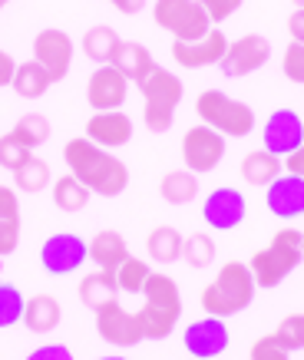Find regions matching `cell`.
<instances>
[{
    "mask_svg": "<svg viewBox=\"0 0 304 360\" xmlns=\"http://www.w3.org/2000/svg\"><path fill=\"white\" fill-rule=\"evenodd\" d=\"M215 255H218L215 238H212V235H205V231H192V235L182 241V258L189 262V268H196V271L212 268Z\"/></svg>",
    "mask_w": 304,
    "mask_h": 360,
    "instance_id": "4dcf8cb0",
    "label": "cell"
},
{
    "mask_svg": "<svg viewBox=\"0 0 304 360\" xmlns=\"http://www.w3.org/2000/svg\"><path fill=\"white\" fill-rule=\"evenodd\" d=\"M109 4H113V7H116V11L120 13H139L142 7H146V0H109Z\"/></svg>",
    "mask_w": 304,
    "mask_h": 360,
    "instance_id": "7dc6e473",
    "label": "cell"
},
{
    "mask_svg": "<svg viewBox=\"0 0 304 360\" xmlns=\"http://www.w3.org/2000/svg\"><path fill=\"white\" fill-rule=\"evenodd\" d=\"M23 307H27V297L20 295V288L0 284V330H7L17 321H23Z\"/></svg>",
    "mask_w": 304,
    "mask_h": 360,
    "instance_id": "e575fe53",
    "label": "cell"
},
{
    "mask_svg": "<svg viewBox=\"0 0 304 360\" xmlns=\"http://www.w3.org/2000/svg\"><path fill=\"white\" fill-rule=\"evenodd\" d=\"M281 162H284V172H291V175H298V179H304V142L294 149L291 155H284Z\"/></svg>",
    "mask_w": 304,
    "mask_h": 360,
    "instance_id": "ee69618b",
    "label": "cell"
},
{
    "mask_svg": "<svg viewBox=\"0 0 304 360\" xmlns=\"http://www.w3.org/2000/svg\"><path fill=\"white\" fill-rule=\"evenodd\" d=\"M268 60H272V44H268V37L245 33V37H239V40L228 44L218 70H222V77H228V79H241V77H251L255 70H261Z\"/></svg>",
    "mask_w": 304,
    "mask_h": 360,
    "instance_id": "ba28073f",
    "label": "cell"
},
{
    "mask_svg": "<svg viewBox=\"0 0 304 360\" xmlns=\"http://www.w3.org/2000/svg\"><path fill=\"white\" fill-rule=\"evenodd\" d=\"M258 291V284H255V274L245 262H225L218 268L215 281L208 284L205 291H202V311L212 317H235L241 314L245 307L251 304V297Z\"/></svg>",
    "mask_w": 304,
    "mask_h": 360,
    "instance_id": "7a4b0ae2",
    "label": "cell"
},
{
    "mask_svg": "<svg viewBox=\"0 0 304 360\" xmlns=\"http://www.w3.org/2000/svg\"><path fill=\"white\" fill-rule=\"evenodd\" d=\"M7 4H11V0H0V11H4V7H7Z\"/></svg>",
    "mask_w": 304,
    "mask_h": 360,
    "instance_id": "681fc988",
    "label": "cell"
},
{
    "mask_svg": "<svg viewBox=\"0 0 304 360\" xmlns=\"http://www.w3.org/2000/svg\"><path fill=\"white\" fill-rule=\"evenodd\" d=\"M27 360H73V350L66 347V344H44V347L30 350Z\"/></svg>",
    "mask_w": 304,
    "mask_h": 360,
    "instance_id": "7bdbcfd3",
    "label": "cell"
},
{
    "mask_svg": "<svg viewBox=\"0 0 304 360\" xmlns=\"http://www.w3.org/2000/svg\"><path fill=\"white\" fill-rule=\"evenodd\" d=\"M196 112H198V120H202V126L222 132L225 139H245V136L255 129V112H251L248 103L232 99L228 93H222V89L198 93Z\"/></svg>",
    "mask_w": 304,
    "mask_h": 360,
    "instance_id": "5b68a950",
    "label": "cell"
},
{
    "mask_svg": "<svg viewBox=\"0 0 304 360\" xmlns=\"http://www.w3.org/2000/svg\"><path fill=\"white\" fill-rule=\"evenodd\" d=\"M189 360H196V357H189Z\"/></svg>",
    "mask_w": 304,
    "mask_h": 360,
    "instance_id": "f5cc1de1",
    "label": "cell"
},
{
    "mask_svg": "<svg viewBox=\"0 0 304 360\" xmlns=\"http://www.w3.org/2000/svg\"><path fill=\"white\" fill-rule=\"evenodd\" d=\"M152 274V268L139 258H126V262L116 268V288H120V295H142V288H146V278Z\"/></svg>",
    "mask_w": 304,
    "mask_h": 360,
    "instance_id": "836d02e7",
    "label": "cell"
},
{
    "mask_svg": "<svg viewBox=\"0 0 304 360\" xmlns=\"http://www.w3.org/2000/svg\"><path fill=\"white\" fill-rule=\"evenodd\" d=\"M89 195H93V192H89L73 172L60 175L53 182V205L60 208V212H83V208L89 205Z\"/></svg>",
    "mask_w": 304,
    "mask_h": 360,
    "instance_id": "83f0119b",
    "label": "cell"
},
{
    "mask_svg": "<svg viewBox=\"0 0 304 360\" xmlns=\"http://www.w3.org/2000/svg\"><path fill=\"white\" fill-rule=\"evenodd\" d=\"M228 50V37L222 30H212L198 40H172V60L185 70H202V66H218Z\"/></svg>",
    "mask_w": 304,
    "mask_h": 360,
    "instance_id": "4fadbf2b",
    "label": "cell"
},
{
    "mask_svg": "<svg viewBox=\"0 0 304 360\" xmlns=\"http://www.w3.org/2000/svg\"><path fill=\"white\" fill-rule=\"evenodd\" d=\"M136 86H139L142 99H146V106H142V122H146V129L169 132L172 129V120H175V106H179L185 96L182 79L175 77L172 70H165V66H152Z\"/></svg>",
    "mask_w": 304,
    "mask_h": 360,
    "instance_id": "3957f363",
    "label": "cell"
},
{
    "mask_svg": "<svg viewBox=\"0 0 304 360\" xmlns=\"http://www.w3.org/2000/svg\"><path fill=\"white\" fill-rule=\"evenodd\" d=\"M0 221H20V202L17 192L7 186H0Z\"/></svg>",
    "mask_w": 304,
    "mask_h": 360,
    "instance_id": "b9f144b4",
    "label": "cell"
},
{
    "mask_svg": "<svg viewBox=\"0 0 304 360\" xmlns=\"http://www.w3.org/2000/svg\"><path fill=\"white\" fill-rule=\"evenodd\" d=\"M13 73H17V63L7 50H0V86H11L13 83Z\"/></svg>",
    "mask_w": 304,
    "mask_h": 360,
    "instance_id": "bcb514c9",
    "label": "cell"
},
{
    "mask_svg": "<svg viewBox=\"0 0 304 360\" xmlns=\"http://www.w3.org/2000/svg\"><path fill=\"white\" fill-rule=\"evenodd\" d=\"M33 159V149H27L13 132L7 136H0V169H7V172H17L23 162H30Z\"/></svg>",
    "mask_w": 304,
    "mask_h": 360,
    "instance_id": "d590c367",
    "label": "cell"
},
{
    "mask_svg": "<svg viewBox=\"0 0 304 360\" xmlns=\"http://www.w3.org/2000/svg\"><path fill=\"white\" fill-rule=\"evenodd\" d=\"M142 297H146L149 304H159V307H165V311H175V314H182V295H179V284H175L169 274L152 271L149 278H146Z\"/></svg>",
    "mask_w": 304,
    "mask_h": 360,
    "instance_id": "4316f807",
    "label": "cell"
},
{
    "mask_svg": "<svg viewBox=\"0 0 304 360\" xmlns=\"http://www.w3.org/2000/svg\"><path fill=\"white\" fill-rule=\"evenodd\" d=\"M63 162H66V169L99 198H116L129 186V169H126V162L116 159V155H109L106 149H99L96 142H89L87 136L66 142Z\"/></svg>",
    "mask_w": 304,
    "mask_h": 360,
    "instance_id": "6da1fadb",
    "label": "cell"
},
{
    "mask_svg": "<svg viewBox=\"0 0 304 360\" xmlns=\"http://www.w3.org/2000/svg\"><path fill=\"white\" fill-rule=\"evenodd\" d=\"M136 314H139V324H142L146 340H165L175 330V324H179V314H175V311H165V307L149 304V301H146Z\"/></svg>",
    "mask_w": 304,
    "mask_h": 360,
    "instance_id": "f1b7e54d",
    "label": "cell"
},
{
    "mask_svg": "<svg viewBox=\"0 0 304 360\" xmlns=\"http://www.w3.org/2000/svg\"><path fill=\"white\" fill-rule=\"evenodd\" d=\"M116 46H120V37H116V30L113 27H89L87 33H83V53L93 60L96 66H106L109 60H113V53H116Z\"/></svg>",
    "mask_w": 304,
    "mask_h": 360,
    "instance_id": "f546056e",
    "label": "cell"
},
{
    "mask_svg": "<svg viewBox=\"0 0 304 360\" xmlns=\"http://www.w3.org/2000/svg\"><path fill=\"white\" fill-rule=\"evenodd\" d=\"M274 338L281 340L284 350H304V314H288L278 324Z\"/></svg>",
    "mask_w": 304,
    "mask_h": 360,
    "instance_id": "8d00e7d4",
    "label": "cell"
},
{
    "mask_svg": "<svg viewBox=\"0 0 304 360\" xmlns=\"http://www.w3.org/2000/svg\"><path fill=\"white\" fill-rule=\"evenodd\" d=\"M99 360H126V357H120V354H109V357H99Z\"/></svg>",
    "mask_w": 304,
    "mask_h": 360,
    "instance_id": "c3c4849f",
    "label": "cell"
},
{
    "mask_svg": "<svg viewBox=\"0 0 304 360\" xmlns=\"http://www.w3.org/2000/svg\"><path fill=\"white\" fill-rule=\"evenodd\" d=\"M245 212H248V202H245V195H241L239 188L222 186V188H215V192H208V195H205L202 219H205L208 229L232 231V229H239L241 221H245Z\"/></svg>",
    "mask_w": 304,
    "mask_h": 360,
    "instance_id": "5bb4252c",
    "label": "cell"
},
{
    "mask_svg": "<svg viewBox=\"0 0 304 360\" xmlns=\"http://www.w3.org/2000/svg\"><path fill=\"white\" fill-rule=\"evenodd\" d=\"M248 360H291V350L281 347V340L268 334V338H258L248 350Z\"/></svg>",
    "mask_w": 304,
    "mask_h": 360,
    "instance_id": "74e56055",
    "label": "cell"
},
{
    "mask_svg": "<svg viewBox=\"0 0 304 360\" xmlns=\"http://www.w3.org/2000/svg\"><path fill=\"white\" fill-rule=\"evenodd\" d=\"M301 255H304V238H301Z\"/></svg>",
    "mask_w": 304,
    "mask_h": 360,
    "instance_id": "816d5d0a",
    "label": "cell"
},
{
    "mask_svg": "<svg viewBox=\"0 0 304 360\" xmlns=\"http://www.w3.org/2000/svg\"><path fill=\"white\" fill-rule=\"evenodd\" d=\"M50 86H53V79H50V73H46V70L37 63V60L17 66L13 83H11V89L17 93V96H23V99H40Z\"/></svg>",
    "mask_w": 304,
    "mask_h": 360,
    "instance_id": "cb8c5ba5",
    "label": "cell"
},
{
    "mask_svg": "<svg viewBox=\"0 0 304 360\" xmlns=\"http://www.w3.org/2000/svg\"><path fill=\"white\" fill-rule=\"evenodd\" d=\"M109 63L120 70L122 77L129 79V83H139L146 73H149L152 66V53L146 50L142 44H136V40H120V46H116V53H113V60Z\"/></svg>",
    "mask_w": 304,
    "mask_h": 360,
    "instance_id": "44dd1931",
    "label": "cell"
},
{
    "mask_svg": "<svg viewBox=\"0 0 304 360\" xmlns=\"http://www.w3.org/2000/svg\"><path fill=\"white\" fill-rule=\"evenodd\" d=\"M281 70L291 83H301L304 86V44H288L284 60H281Z\"/></svg>",
    "mask_w": 304,
    "mask_h": 360,
    "instance_id": "f35d334b",
    "label": "cell"
},
{
    "mask_svg": "<svg viewBox=\"0 0 304 360\" xmlns=\"http://www.w3.org/2000/svg\"><path fill=\"white\" fill-rule=\"evenodd\" d=\"M13 136L27 146V149H37V146H44L46 139H50V120L46 116H40V112H27V116H20L17 120V126H13Z\"/></svg>",
    "mask_w": 304,
    "mask_h": 360,
    "instance_id": "d6a6232c",
    "label": "cell"
},
{
    "mask_svg": "<svg viewBox=\"0 0 304 360\" xmlns=\"http://www.w3.org/2000/svg\"><path fill=\"white\" fill-rule=\"evenodd\" d=\"M87 139L96 142L99 149H120L132 139V120L122 110L93 112L87 122Z\"/></svg>",
    "mask_w": 304,
    "mask_h": 360,
    "instance_id": "ac0fdd59",
    "label": "cell"
},
{
    "mask_svg": "<svg viewBox=\"0 0 304 360\" xmlns=\"http://www.w3.org/2000/svg\"><path fill=\"white\" fill-rule=\"evenodd\" d=\"M89 262V241H83L73 231H56L44 241L40 248V264H44L46 274H73L76 268H83Z\"/></svg>",
    "mask_w": 304,
    "mask_h": 360,
    "instance_id": "52a82bcc",
    "label": "cell"
},
{
    "mask_svg": "<svg viewBox=\"0 0 304 360\" xmlns=\"http://www.w3.org/2000/svg\"><path fill=\"white\" fill-rule=\"evenodd\" d=\"M182 344L189 350V357L196 360H215L228 350V328L222 317H202V321H192L182 334Z\"/></svg>",
    "mask_w": 304,
    "mask_h": 360,
    "instance_id": "7c38bea8",
    "label": "cell"
},
{
    "mask_svg": "<svg viewBox=\"0 0 304 360\" xmlns=\"http://www.w3.org/2000/svg\"><path fill=\"white\" fill-rule=\"evenodd\" d=\"M182 235L179 229L172 225H159V229L149 231V238H146V248H149V258L159 264H175L179 262V255H182Z\"/></svg>",
    "mask_w": 304,
    "mask_h": 360,
    "instance_id": "484cf974",
    "label": "cell"
},
{
    "mask_svg": "<svg viewBox=\"0 0 304 360\" xmlns=\"http://www.w3.org/2000/svg\"><path fill=\"white\" fill-rule=\"evenodd\" d=\"M198 4L205 7L208 20H212V23H222V20H228L232 13H239L245 0H198Z\"/></svg>",
    "mask_w": 304,
    "mask_h": 360,
    "instance_id": "ab89813d",
    "label": "cell"
},
{
    "mask_svg": "<svg viewBox=\"0 0 304 360\" xmlns=\"http://www.w3.org/2000/svg\"><path fill=\"white\" fill-rule=\"evenodd\" d=\"M63 321V307L53 295H33L27 297V307H23V328L33 330V334H50V330L60 328Z\"/></svg>",
    "mask_w": 304,
    "mask_h": 360,
    "instance_id": "d6986e66",
    "label": "cell"
},
{
    "mask_svg": "<svg viewBox=\"0 0 304 360\" xmlns=\"http://www.w3.org/2000/svg\"><path fill=\"white\" fill-rule=\"evenodd\" d=\"M261 139H265L268 153L284 159L304 142V120L294 110H274L265 122V129H261Z\"/></svg>",
    "mask_w": 304,
    "mask_h": 360,
    "instance_id": "2e32d148",
    "label": "cell"
},
{
    "mask_svg": "<svg viewBox=\"0 0 304 360\" xmlns=\"http://www.w3.org/2000/svg\"><path fill=\"white\" fill-rule=\"evenodd\" d=\"M301 238H304V231L281 229V231H274V238L268 248H261L251 255L248 268H251V274H255V284H258V288H278V284L304 262Z\"/></svg>",
    "mask_w": 304,
    "mask_h": 360,
    "instance_id": "277c9868",
    "label": "cell"
},
{
    "mask_svg": "<svg viewBox=\"0 0 304 360\" xmlns=\"http://www.w3.org/2000/svg\"><path fill=\"white\" fill-rule=\"evenodd\" d=\"M129 93V79L122 77L113 63L96 66V73L87 83V103L93 106V112H109V110H122Z\"/></svg>",
    "mask_w": 304,
    "mask_h": 360,
    "instance_id": "9a60e30c",
    "label": "cell"
},
{
    "mask_svg": "<svg viewBox=\"0 0 304 360\" xmlns=\"http://www.w3.org/2000/svg\"><path fill=\"white\" fill-rule=\"evenodd\" d=\"M126 258H129V248H126V238H122L120 231L106 229V231H99V235H93V241H89V262L96 264L99 271L116 274V268Z\"/></svg>",
    "mask_w": 304,
    "mask_h": 360,
    "instance_id": "ffe728a7",
    "label": "cell"
},
{
    "mask_svg": "<svg viewBox=\"0 0 304 360\" xmlns=\"http://www.w3.org/2000/svg\"><path fill=\"white\" fill-rule=\"evenodd\" d=\"M33 60L50 73L53 83H60L70 73V66H73V40L63 30L46 27V30H40L33 37Z\"/></svg>",
    "mask_w": 304,
    "mask_h": 360,
    "instance_id": "8fae6325",
    "label": "cell"
},
{
    "mask_svg": "<svg viewBox=\"0 0 304 360\" xmlns=\"http://www.w3.org/2000/svg\"><path fill=\"white\" fill-rule=\"evenodd\" d=\"M288 33L291 44H304V7H294V13L288 17Z\"/></svg>",
    "mask_w": 304,
    "mask_h": 360,
    "instance_id": "f6af8a7d",
    "label": "cell"
},
{
    "mask_svg": "<svg viewBox=\"0 0 304 360\" xmlns=\"http://www.w3.org/2000/svg\"><path fill=\"white\" fill-rule=\"evenodd\" d=\"M159 192L169 205H189L196 202L198 195V175L189 172V169H175V172H165L163 182H159Z\"/></svg>",
    "mask_w": 304,
    "mask_h": 360,
    "instance_id": "d4e9b609",
    "label": "cell"
},
{
    "mask_svg": "<svg viewBox=\"0 0 304 360\" xmlns=\"http://www.w3.org/2000/svg\"><path fill=\"white\" fill-rule=\"evenodd\" d=\"M46 182H50V165L40 159V155H33L30 162H23L17 172H13V186L27 192V195H37V192H44Z\"/></svg>",
    "mask_w": 304,
    "mask_h": 360,
    "instance_id": "1f68e13d",
    "label": "cell"
},
{
    "mask_svg": "<svg viewBox=\"0 0 304 360\" xmlns=\"http://www.w3.org/2000/svg\"><path fill=\"white\" fill-rule=\"evenodd\" d=\"M284 172V162L278 155H272L268 149H251L245 159H241V179L248 186H272L274 179Z\"/></svg>",
    "mask_w": 304,
    "mask_h": 360,
    "instance_id": "7402d4cb",
    "label": "cell"
},
{
    "mask_svg": "<svg viewBox=\"0 0 304 360\" xmlns=\"http://www.w3.org/2000/svg\"><path fill=\"white\" fill-rule=\"evenodd\" d=\"M265 202H268L274 219H301L304 215V179H298L291 172H281L268 186Z\"/></svg>",
    "mask_w": 304,
    "mask_h": 360,
    "instance_id": "e0dca14e",
    "label": "cell"
},
{
    "mask_svg": "<svg viewBox=\"0 0 304 360\" xmlns=\"http://www.w3.org/2000/svg\"><path fill=\"white\" fill-rule=\"evenodd\" d=\"M93 314H96L99 338L106 340V344H113V347L126 350V347H136V344L146 340L139 314H136V311H126L120 301H109V304H103L99 311H93Z\"/></svg>",
    "mask_w": 304,
    "mask_h": 360,
    "instance_id": "30bf717a",
    "label": "cell"
},
{
    "mask_svg": "<svg viewBox=\"0 0 304 360\" xmlns=\"http://www.w3.org/2000/svg\"><path fill=\"white\" fill-rule=\"evenodd\" d=\"M152 17L165 33H172V40H198L212 30V20L198 0H156Z\"/></svg>",
    "mask_w": 304,
    "mask_h": 360,
    "instance_id": "8992f818",
    "label": "cell"
},
{
    "mask_svg": "<svg viewBox=\"0 0 304 360\" xmlns=\"http://www.w3.org/2000/svg\"><path fill=\"white\" fill-rule=\"evenodd\" d=\"M80 301L89 307V311H99L109 301H120V288H116V274L113 271H93L80 281Z\"/></svg>",
    "mask_w": 304,
    "mask_h": 360,
    "instance_id": "603a6c76",
    "label": "cell"
},
{
    "mask_svg": "<svg viewBox=\"0 0 304 360\" xmlns=\"http://www.w3.org/2000/svg\"><path fill=\"white\" fill-rule=\"evenodd\" d=\"M182 159L189 172L196 175L215 172L218 162L225 159V136L208 129V126H192L182 136Z\"/></svg>",
    "mask_w": 304,
    "mask_h": 360,
    "instance_id": "9c48e42d",
    "label": "cell"
},
{
    "mask_svg": "<svg viewBox=\"0 0 304 360\" xmlns=\"http://www.w3.org/2000/svg\"><path fill=\"white\" fill-rule=\"evenodd\" d=\"M20 245V221H0V258L13 255Z\"/></svg>",
    "mask_w": 304,
    "mask_h": 360,
    "instance_id": "60d3db41",
    "label": "cell"
},
{
    "mask_svg": "<svg viewBox=\"0 0 304 360\" xmlns=\"http://www.w3.org/2000/svg\"><path fill=\"white\" fill-rule=\"evenodd\" d=\"M294 7H304V0H294Z\"/></svg>",
    "mask_w": 304,
    "mask_h": 360,
    "instance_id": "f907efd6",
    "label": "cell"
}]
</instances>
